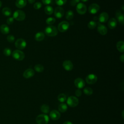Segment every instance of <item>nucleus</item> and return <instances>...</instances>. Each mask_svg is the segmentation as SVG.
<instances>
[{
    "mask_svg": "<svg viewBox=\"0 0 124 124\" xmlns=\"http://www.w3.org/2000/svg\"><path fill=\"white\" fill-rule=\"evenodd\" d=\"M27 46L26 41L22 38L17 39L15 42V46L18 49H23Z\"/></svg>",
    "mask_w": 124,
    "mask_h": 124,
    "instance_id": "nucleus-7",
    "label": "nucleus"
},
{
    "mask_svg": "<svg viewBox=\"0 0 124 124\" xmlns=\"http://www.w3.org/2000/svg\"><path fill=\"white\" fill-rule=\"evenodd\" d=\"M14 21V18H13V17H9L7 19L6 22L8 25H11L13 23Z\"/></svg>",
    "mask_w": 124,
    "mask_h": 124,
    "instance_id": "nucleus-38",
    "label": "nucleus"
},
{
    "mask_svg": "<svg viewBox=\"0 0 124 124\" xmlns=\"http://www.w3.org/2000/svg\"><path fill=\"white\" fill-rule=\"evenodd\" d=\"M74 84L78 89H81L85 86V81L82 78H78L75 80Z\"/></svg>",
    "mask_w": 124,
    "mask_h": 124,
    "instance_id": "nucleus-13",
    "label": "nucleus"
},
{
    "mask_svg": "<svg viewBox=\"0 0 124 124\" xmlns=\"http://www.w3.org/2000/svg\"><path fill=\"white\" fill-rule=\"evenodd\" d=\"M41 110L44 113H47L49 111V107L47 105L43 104L41 106Z\"/></svg>",
    "mask_w": 124,
    "mask_h": 124,
    "instance_id": "nucleus-27",
    "label": "nucleus"
},
{
    "mask_svg": "<svg viewBox=\"0 0 124 124\" xmlns=\"http://www.w3.org/2000/svg\"><path fill=\"white\" fill-rule=\"evenodd\" d=\"M2 13L5 16H9L11 15L12 11L8 7H4L2 10Z\"/></svg>",
    "mask_w": 124,
    "mask_h": 124,
    "instance_id": "nucleus-24",
    "label": "nucleus"
},
{
    "mask_svg": "<svg viewBox=\"0 0 124 124\" xmlns=\"http://www.w3.org/2000/svg\"><path fill=\"white\" fill-rule=\"evenodd\" d=\"M122 10H124V5H122Z\"/></svg>",
    "mask_w": 124,
    "mask_h": 124,
    "instance_id": "nucleus-47",
    "label": "nucleus"
},
{
    "mask_svg": "<svg viewBox=\"0 0 124 124\" xmlns=\"http://www.w3.org/2000/svg\"><path fill=\"white\" fill-rule=\"evenodd\" d=\"M28 1L29 3L32 4V3H34L35 2V0H28Z\"/></svg>",
    "mask_w": 124,
    "mask_h": 124,
    "instance_id": "nucleus-43",
    "label": "nucleus"
},
{
    "mask_svg": "<svg viewBox=\"0 0 124 124\" xmlns=\"http://www.w3.org/2000/svg\"><path fill=\"white\" fill-rule=\"evenodd\" d=\"M55 1L57 5L62 6L66 3L67 0H55Z\"/></svg>",
    "mask_w": 124,
    "mask_h": 124,
    "instance_id": "nucleus-35",
    "label": "nucleus"
},
{
    "mask_svg": "<svg viewBox=\"0 0 124 124\" xmlns=\"http://www.w3.org/2000/svg\"><path fill=\"white\" fill-rule=\"evenodd\" d=\"M120 60L122 62H124V54H122L120 57Z\"/></svg>",
    "mask_w": 124,
    "mask_h": 124,
    "instance_id": "nucleus-42",
    "label": "nucleus"
},
{
    "mask_svg": "<svg viewBox=\"0 0 124 124\" xmlns=\"http://www.w3.org/2000/svg\"><path fill=\"white\" fill-rule=\"evenodd\" d=\"M70 26L69 23L66 21H62L58 25V30L61 32H64L68 30Z\"/></svg>",
    "mask_w": 124,
    "mask_h": 124,
    "instance_id": "nucleus-5",
    "label": "nucleus"
},
{
    "mask_svg": "<svg viewBox=\"0 0 124 124\" xmlns=\"http://www.w3.org/2000/svg\"><path fill=\"white\" fill-rule=\"evenodd\" d=\"M75 94L77 97H80L82 94V92L80 89H77L75 92Z\"/></svg>",
    "mask_w": 124,
    "mask_h": 124,
    "instance_id": "nucleus-40",
    "label": "nucleus"
},
{
    "mask_svg": "<svg viewBox=\"0 0 124 124\" xmlns=\"http://www.w3.org/2000/svg\"><path fill=\"white\" fill-rule=\"evenodd\" d=\"M97 31L100 34L104 35L107 33L108 30L105 25L98 23V25L97 26Z\"/></svg>",
    "mask_w": 124,
    "mask_h": 124,
    "instance_id": "nucleus-17",
    "label": "nucleus"
},
{
    "mask_svg": "<svg viewBox=\"0 0 124 124\" xmlns=\"http://www.w3.org/2000/svg\"><path fill=\"white\" fill-rule=\"evenodd\" d=\"M34 75V71L31 68L26 69L23 73V76L26 78H30L32 77Z\"/></svg>",
    "mask_w": 124,
    "mask_h": 124,
    "instance_id": "nucleus-16",
    "label": "nucleus"
},
{
    "mask_svg": "<svg viewBox=\"0 0 124 124\" xmlns=\"http://www.w3.org/2000/svg\"><path fill=\"white\" fill-rule=\"evenodd\" d=\"M45 32L46 34L48 36H55L58 34V29L54 26L49 25L45 28Z\"/></svg>",
    "mask_w": 124,
    "mask_h": 124,
    "instance_id": "nucleus-1",
    "label": "nucleus"
},
{
    "mask_svg": "<svg viewBox=\"0 0 124 124\" xmlns=\"http://www.w3.org/2000/svg\"><path fill=\"white\" fill-rule=\"evenodd\" d=\"M64 69L66 71H71L73 68V64L71 61L69 60H65L62 63Z\"/></svg>",
    "mask_w": 124,
    "mask_h": 124,
    "instance_id": "nucleus-12",
    "label": "nucleus"
},
{
    "mask_svg": "<svg viewBox=\"0 0 124 124\" xmlns=\"http://www.w3.org/2000/svg\"><path fill=\"white\" fill-rule=\"evenodd\" d=\"M63 124H73L69 121H65V122L63 123Z\"/></svg>",
    "mask_w": 124,
    "mask_h": 124,
    "instance_id": "nucleus-44",
    "label": "nucleus"
},
{
    "mask_svg": "<svg viewBox=\"0 0 124 124\" xmlns=\"http://www.w3.org/2000/svg\"><path fill=\"white\" fill-rule=\"evenodd\" d=\"M100 9V6L97 3L91 4L88 8V11L91 14H95Z\"/></svg>",
    "mask_w": 124,
    "mask_h": 124,
    "instance_id": "nucleus-10",
    "label": "nucleus"
},
{
    "mask_svg": "<svg viewBox=\"0 0 124 124\" xmlns=\"http://www.w3.org/2000/svg\"><path fill=\"white\" fill-rule=\"evenodd\" d=\"M108 17H109V16L107 13L102 12L99 15L98 17V20L100 22L105 23L108 21Z\"/></svg>",
    "mask_w": 124,
    "mask_h": 124,
    "instance_id": "nucleus-18",
    "label": "nucleus"
},
{
    "mask_svg": "<svg viewBox=\"0 0 124 124\" xmlns=\"http://www.w3.org/2000/svg\"><path fill=\"white\" fill-rule=\"evenodd\" d=\"M1 5H2V2H1V1L0 0V8L1 7Z\"/></svg>",
    "mask_w": 124,
    "mask_h": 124,
    "instance_id": "nucleus-46",
    "label": "nucleus"
},
{
    "mask_svg": "<svg viewBox=\"0 0 124 124\" xmlns=\"http://www.w3.org/2000/svg\"><path fill=\"white\" fill-rule=\"evenodd\" d=\"M26 15L24 12L20 10H17L13 14V18L16 20L21 21L25 19Z\"/></svg>",
    "mask_w": 124,
    "mask_h": 124,
    "instance_id": "nucleus-2",
    "label": "nucleus"
},
{
    "mask_svg": "<svg viewBox=\"0 0 124 124\" xmlns=\"http://www.w3.org/2000/svg\"><path fill=\"white\" fill-rule=\"evenodd\" d=\"M64 11L63 9L60 7H57L54 10V16L57 18H61L64 15Z\"/></svg>",
    "mask_w": 124,
    "mask_h": 124,
    "instance_id": "nucleus-11",
    "label": "nucleus"
},
{
    "mask_svg": "<svg viewBox=\"0 0 124 124\" xmlns=\"http://www.w3.org/2000/svg\"><path fill=\"white\" fill-rule=\"evenodd\" d=\"M3 54L6 56H9L12 54V51L9 48H5L3 50Z\"/></svg>",
    "mask_w": 124,
    "mask_h": 124,
    "instance_id": "nucleus-34",
    "label": "nucleus"
},
{
    "mask_svg": "<svg viewBox=\"0 0 124 124\" xmlns=\"http://www.w3.org/2000/svg\"><path fill=\"white\" fill-rule=\"evenodd\" d=\"M34 70L37 72H42L44 70V67L43 65L41 64H37L34 66Z\"/></svg>",
    "mask_w": 124,
    "mask_h": 124,
    "instance_id": "nucleus-28",
    "label": "nucleus"
},
{
    "mask_svg": "<svg viewBox=\"0 0 124 124\" xmlns=\"http://www.w3.org/2000/svg\"><path fill=\"white\" fill-rule=\"evenodd\" d=\"M67 104L71 107H75L78 104V99L76 96H70L67 100Z\"/></svg>",
    "mask_w": 124,
    "mask_h": 124,
    "instance_id": "nucleus-6",
    "label": "nucleus"
},
{
    "mask_svg": "<svg viewBox=\"0 0 124 124\" xmlns=\"http://www.w3.org/2000/svg\"><path fill=\"white\" fill-rule=\"evenodd\" d=\"M81 0V1H82V2H87L88 0Z\"/></svg>",
    "mask_w": 124,
    "mask_h": 124,
    "instance_id": "nucleus-45",
    "label": "nucleus"
},
{
    "mask_svg": "<svg viewBox=\"0 0 124 124\" xmlns=\"http://www.w3.org/2000/svg\"><path fill=\"white\" fill-rule=\"evenodd\" d=\"M7 40L10 43H13L15 41V37L13 35H9L7 37Z\"/></svg>",
    "mask_w": 124,
    "mask_h": 124,
    "instance_id": "nucleus-37",
    "label": "nucleus"
},
{
    "mask_svg": "<svg viewBox=\"0 0 124 124\" xmlns=\"http://www.w3.org/2000/svg\"><path fill=\"white\" fill-rule=\"evenodd\" d=\"M45 38V34L43 32H37L35 36H34V39L37 41H42Z\"/></svg>",
    "mask_w": 124,
    "mask_h": 124,
    "instance_id": "nucleus-21",
    "label": "nucleus"
},
{
    "mask_svg": "<svg viewBox=\"0 0 124 124\" xmlns=\"http://www.w3.org/2000/svg\"><path fill=\"white\" fill-rule=\"evenodd\" d=\"M58 100L62 103L66 101V95L64 93H60L58 96Z\"/></svg>",
    "mask_w": 124,
    "mask_h": 124,
    "instance_id": "nucleus-30",
    "label": "nucleus"
},
{
    "mask_svg": "<svg viewBox=\"0 0 124 124\" xmlns=\"http://www.w3.org/2000/svg\"><path fill=\"white\" fill-rule=\"evenodd\" d=\"M77 12L80 15H84L87 11V7L82 3H78L76 7Z\"/></svg>",
    "mask_w": 124,
    "mask_h": 124,
    "instance_id": "nucleus-8",
    "label": "nucleus"
},
{
    "mask_svg": "<svg viewBox=\"0 0 124 124\" xmlns=\"http://www.w3.org/2000/svg\"><path fill=\"white\" fill-rule=\"evenodd\" d=\"M36 122L38 124H47L49 122V117L44 114H40L36 117Z\"/></svg>",
    "mask_w": 124,
    "mask_h": 124,
    "instance_id": "nucleus-3",
    "label": "nucleus"
},
{
    "mask_svg": "<svg viewBox=\"0 0 124 124\" xmlns=\"http://www.w3.org/2000/svg\"><path fill=\"white\" fill-rule=\"evenodd\" d=\"M56 19L55 18L53 17H48L46 19V23L49 25H52L53 24H54L55 22Z\"/></svg>",
    "mask_w": 124,
    "mask_h": 124,
    "instance_id": "nucleus-33",
    "label": "nucleus"
},
{
    "mask_svg": "<svg viewBox=\"0 0 124 124\" xmlns=\"http://www.w3.org/2000/svg\"><path fill=\"white\" fill-rule=\"evenodd\" d=\"M49 116L52 120H57L60 118L61 114L58 110H52L49 113Z\"/></svg>",
    "mask_w": 124,
    "mask_h": 124,
    "instance_id": "nucleus-15",
    "label": "nucleus"
},
{
    "mask_svg": "<svg viewBox=\"0 0 124 124\" xmlns=\"http://www.w3.org/2000/svg\"><path fill=\"white\" fill-rule=\"evenodd\" d=\"M117 20L114 18H111L108 21V26L110 29H114L117 26Z\"/></svg>",
    "mask_w": 124,
    "mask_h": 124,
    "instance_id": "nucleus-19",
    "label": "nucleus"
},
{
    "mask_svg": "<svg viewBox=\"0 0 124 124\" xmlns=\"http://www.w3.org/2000/svg\"><path fill=\"white\" fill-rule=\"evenodd\" d=\"M45 12L46 14L48 15H52L54 12V9L50 5H46L45 8Z\"/></svg>",
    "mask_w": 124,
    "mask_h": 124,
    "instance_id": "nucleus-25",
    "label": "nucleus"
},
{
    "mask_svg": "<svg viewBox=\"0 0 124 124\" xmlns=\"http://www.w3.org/2000/svg\"><path fill=\"white\" fill-rule=\"evenodd\" d=\"M97 25V23L95 21L91 20L88 23V27L90 29H94Z\"/></svg>",
    "mask_w": 124,
    "mask_h": 124,
    "instance_id": "nucleus-32",
    "label": "nucleus"
},
{
    "mask_svg": "<svg viewBox=\"0 0 124 124\" xmlns=\"http://www.w3.org/2000/svg\"><path fill=\"white\" fill-rule=\"evenodd\" d=\"M117 49L121 52L124 51V42L123 41H120L117 42L116 44Z\"/></svg>",
    "mask_w": 124,
    "mask_h": 124,
    "instance_id": "nucleus-23",
    "label": "nucleus"
},
{
    "mask_svg": "<svg viewBox=\"0 0 124 124\" xmlns=\"http://www.w3.org/2000/svg\"><path fill=\"white\" fill-rule=\"evenodd\" d=\"M16 6L19 8H22L26 6L27 4L26 0H16L15 3Z\"/></svg>",
    "mask_w": 124,
    "mask_h": 124,
    "instance_id": "nucleus-20",
    "label": "nucleus"
},
{
    "mask_svg": "<svg viewBox=\"0 0 124 124\" xmlns=\"http://www.w3.org/2000/svg\"><path fill=\"white\" fill-rule=\"evenodd\" d=\"M42 1L44 4L48 5L52 2L53 0H42Z\"/></svg>",
    "mask_w": 124,
    "mask_h": 124,
    "instance_id": "nucleus-41",
    "label": "nucleus"
},
{
    "mask_svg": "<svg viewBox=\"0 0 124 124\" xmlns=\"http://www.w3.org/2000/svg\"><path fill=\"white\" fill-rule=\"evenodd\" d=\"M0 30L1 32L4 34H8L10 32L9 27L6 24L1 25L0 27Z\"/></svg>",
    "mask_w": 124,
    "mask_h": 124,
    "instance_id": "nucleus-22",
    "label": "nucleus"
},
{
    "mask_svg": "<svg viewBox=\"0 0 124 124\" xmlns=\"http://www.w3.org/2000/svg\"><path fill=\"white\" fill-rule=\"evenodd\" d=\"M83 92H84V93L87 95H90L92 94L93 93V91L92 89L90 87L85 88L83 90Z\"/></svg>",
    "mask_w": 124,
    "mask_h": 124,
    "instance_id": "nucleus-31",
    "label": "nucleus"
},
{
    "mask_svg": "<svg viewBox=\"0 0 124 124\" xmlns=\"http://www.w3.org/2000/svg\"><path fill=\"white\" fill-rule=\"evenodd\" d=\"M115 16L119 22L123 25L124 23V16L120 10H118L116 11L115 13Z\"/></svg>",
    "mask_w": 124,
    "mask_h": 124,
    "instance_id": "nucleus-14",
    "label": "nucleus"
},
{
    "mask_svg": "<svg viewBox=\"0 0 124 124\" xmlns=\"http://www.w3.org/2000/svg\"><path fill=\"white\" fill-rule=\"evenodd\" d=\"M97 80V77L93 74L88 75L86 78V81L89 84H94Z\"/></svg>",
    "mask_w": 124,
    "mask_h": 124,
    "instance_id": "nucleus-9",
    "label": "nucleus"
},
{
    "mask_svg": "<svg viewBox=\"0 0 124 124\" xmlns=\"http://www.w3.org/2000/svg\"><path fill=\"white\" fill-rule=\"evenodd\" d=\"M74 17V13L71 10H68L65 15V17L67 20H71Z\"/></svg>",
    "mask_w": 124,
    "mask_h": 124,
    "instance_id": "nucleus-29",
    "label": "nucleus"
},
{
    "mask_svg": "<svg viewBox=\"0 0 124 124\" xmlns=\"http://www.w3.org/2000/svg\"><path fill=\"white\" fill-rule=\"evenodd\" d=\"M80 1V0H71L70 2V5L72 6H76L77 5Z\"/></svg>",
    "mask_w": 124,
    "mask_h": 124,
    "instance_id": "nucleus-39",
    "label": "nucleus"
},
{
    "mask_svg": "<svg viewBox=\"0 0 124 124\" xmlns=\"http://www.w3.org/2000/svg\"><path fill=\"white\" fill-rule=\"evenodd\" d=\"M41 7H42V3L40 2H36L33 5L34 8L36 10L40 9Z\"/></svg>",
    "mask_w": 124,
    "mask_h": 124,
    "instance_id": "nucleus-36",
    "label": "nucleus"
},
{
    "mask_svg": "<svg viewBox=\"0 0 124 124\" xmlns=\"http://www.w3.org/2000/svg\"><path fill=\"white\" fill-rule=\"evenodd\" d=\"M12 55L13 58L17 61H22L25 58L24 52L19 49L15 50L12 53Z\"/></svg>",
    "mask_w": 124,
    "mask_h": 124,
    "instance_id": "nucleus-4",
    "label": "nucleus"
},
{
    "mask_svg": "<svg viewBox=\"0 0 124 124\" xmlns=\"http://www.w3.org/2000/svg\"><path fill=\"white\" fill-rule=\"evenodd\" d=\"M58 109L61 112H65L67 109V106L64 103L60 104L58 106Z\"/></svg>",
    "mask_w": 124,
    "mask_h": 124,
    "instance_id": "nucleus-26",
    "label": "nucleus"
}]
</instances>
